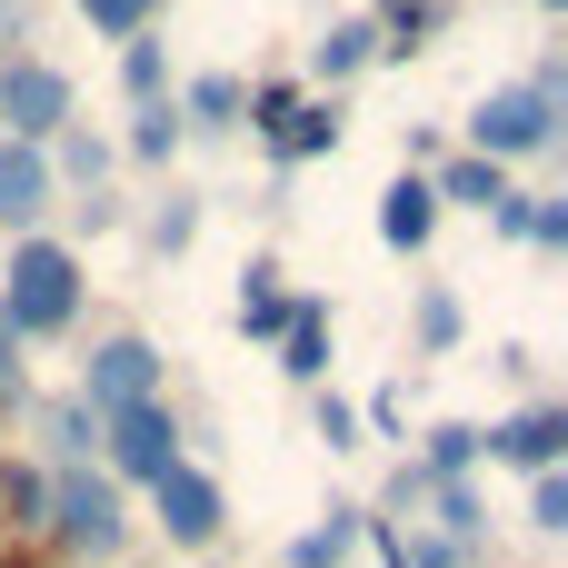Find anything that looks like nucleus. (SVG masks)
I'll list each match as a JSON object with an SVG mask.
<instances>
[{"mask_svg":"<svg viewBox=\"0 0 568 568\" xmlns=\"http://www.w3.org/2000/svg\"><path fill=\"white\" fill-rule=\"evenodd\" d=\"M379 60V20H329L320 40H310V80L320 90H339V80H359Z\"/></svg>","mask_w":568,"mask_h":568,"instance_id":"obj_12","label":"nucleus"},{"mask_svg":"<svg viewBox=\"0 0 568 568\" xmlns=\"http://www.w3.org/2000/svg\"><path fill=\"white\" fill-rule=\"evenodd\" d=\"M359 539H369V509H329L320 529H300V539H290V568H349Z\"/></svg>","mask_w":568,"mask_h":568,"instance_id":"obj_20","label":"nucleus"},{"mask_svg":"<svg viewBox=\"0 0 568 568\" xmlns=\"http://www.w3.org/2000/svg\"><path fill=\"white\" fill-rule=\"evenodd\" d=\"M559 449H568V409L559 399H529L519 419H499V429H479V459H509V469H559Z\"/></svg>","mask_w":568,"mask_h":568,"instance_id":"obj_8","label":"nucleus"},{"mask_svg":"<svg viewBox=\"0 0 568 568\" xmlns=\"http://www.w3.org/2000/svg\"><path fill=\"white\" fill-rule=\"evenodd\" d=\"M40 439H50L60 469H90V459H100V409H80V399H40Z\"/></svg>","mask_w":568,"mask_h":568,"instance_id":"obj_19","label":"nucleus"},{"mask_svg":"<svg viewBox=\"0 0 568 568\" xmlns=\"http://www.w3.org/2000/svg\"><path fill=\"white\" fill-rule=\"evenodd\" d=\"M529 529H549V539L568 529V479H559V469H539V479H529Z\"/></svg>","mask_w":568,"mask_h":568,"instance_id":"obj_29","label":"nucleus"},{"mask_svg":"<svg viewBox=\"0 0 568 568\" xmlns=\"http://www.w3.org/2000/svg\"><path fill=\"white\" fill-rule=\"evenodd\" d=\"M240 100H250V80H240V70H200L170 110H180V130H240Z\"/></svg>","mask_w":568,"mask_h":568,"instance_id":"obj_15","label":"nucleus"},{"mask_svg":"<svg viewBox=\"0 0 568 568\" xmlns=\"http://www.w3.org/2000/svg\"><path fill=\"white\" fill-rule=\"evenodd\" d=\"M0 40H20V10H10V0H0Z\"/></svg>","mask_w":568,"mask_h":568,"instance_id":"obj_33","label":"nucleus"},{"mask_svg":"<svg viewBox=\"0 0 568 568\" xmlns=\"http://www.w3.org/2000/svg\"><path fill=\"white\" fill-rule=\"evenodd\" d=\"M339 150V100H300L280 130H270V160L280 170H300V160H329Z\"/></svg>","mask_w":568,"mask_h":568,"instance_id":"obj_13","label":"nucleus"},{"mask_svg":"<svg viewBox=\"0 0 568 568\" xmlns=\"http://www.w3.org/2000/svg\"><path fill=\"white\" fill-rule=\"evenodd\" d=\"M150 509H160V529H170V549H210L220 529H230V499H220V479L210 469H170V479H150Z\"/></svg>","mask_w":568,"mask_h":568,"instance_id":"obj_7","label":"nucleus"},{"mask_svg":"<svg viewBox=\"0 0 568 568\" xmlns=\"http://www.w3.org/2000/svg\"><path fill=\"white\" fill-rule=\"evenodd\" d=\"M40 509H50V469L0 459V529H40Z\"/></svg>","mask_w":568,"mask_h":568,"instance_id":"obj_22","label":"nucleus"},{"mask_svg":"<svg viewBox=\"0 0 568 568\" xmlns=\"http://www.w3.org/2000/svg\"><path fill=\"white\" fill-rule=\"evenodd\" d=\"M429 190H439V210H499L519 180H509L499 160H479V150H449V160L429 170Z\"/></svg>","mask_w":568,"mask_h":568,"instance_id":"obj_11","label":"nucleus"},{"mask_svg":"<svg viewBox=\"0 0 568 568\" xmlns=\"http://www.w3.org/2000/svg\"><path fill=\"white\" fill-rule=\"evenodd\" d=\"M190 240H200V200H180V190H170V210L150 220V250H160V260H180Z\"/></svg>","mask_w":568,"mask_h":568,"instance_id":"obj_28","label":"nucleus"},{"mask_svg":"<svg viewBox=\"0 0 568 568\" xmlns=\"http://www.w3.org/2000/svg\"><path fill=\"white\" fill-rule=\"evenodd\" d=\"M529 200H539V190H509V200L489 210V230H499V240H529Z\"/></svg>","mask_w":568,"mask_h":568,"instance_id":"obj_32","label":"nucleus"},{"mask_svg":"<svg viewBox=\"0 0 568 568\" xmlns=\"http://www.w3.org/2000/svg\"><path fill=\"white\" fill-rule=\"evenodd\" d=\"M290 310H300V300L280 290V260H250V270H240V329H250V339H280Z\"/></svg>","mask_w":568,"mask_h":568,"instance_id":"obj_18","label":"nucleus"},{"mask_svg":"<svg viewBox=\"0 0 568 568\" xmlns=\"http://www.w3.org/2000/svg\"><path fill=\"white\" fill-rule=\"evenodd\" d=\"M379 240H389L399 260H419V250L439 240V190H429V170H399V180L379 190Z\"/></svg>","mask_w":568,"mask_h":568,"instance_id":"obj_9","label":"nucleus"},{"mask_svg":"<svg viewBox=\"0 0 568 568\" xmlns=\"http://www.w3.org/2000/svg\"><path fill=\"white\" fill-rule=\"evenodd\" d=\"M409 329H419V349H459V339H469V310H459V290H449V280H429V290L409 300Z\"/></svg>","mask_w":568,"mask_h":568,"instance_id":"obj_21","label":"nucleus"},{"mask_svg":"<svg viewBox=\"0 0 568 568\" xmlns=\"http://www.w3.org/2000/svg\"><path fill=\"white\" fill-rule=\"evenodd\" d=\"M120 90H130L140 110H150V100H170V50H160L150 30H140V40H120Z\"/></svg>","mask_w":568,"mask_h":568,"instance_id":"obj_23","label":"nucleus"},{"mask_svg":"<svg viewBox=\"0 0 568 568\" xmlns=\"http://www.w3.org/2000/svg\"><path fill=\"white\" fill-rule=\"evenodd\" d=\"M60 200V180H50V160L30 150V140H0V230H20L30 240V220Z\"/></svg>","mask_w":568,"mask_h":568,"instance_id":"obj_10","label":"nucleus"},{"mask_svg":"<svg viewBox=\"0 0 568 568\" xmlns=\"http://www.w3.org/2000/svg\"><path fill=\"white\" fill-rule=\"evenodd\" d=\"M100 479L110 489H150V479H170L180 469V419H170V399H140V409H120V419H100Z\"/></svg>","mask_w":568,"mask_h":568,"instance_id":"obj_5","label":"nucleus"},{"mask_svg":"<svg viewBox=\"0 0 568 568\" xmlns=\"http://www.w3.org/2000/svg\"><path fill=\"white\" fill-rule=\"evenodd\" d=\"M539 10H568V0H539Z\"/></svg>","mask_w":568,"mask_h":568,"instance_id":"obj_34","label":"nucleus"},{"mask_svg":"<svg viewBox=\"0 0 568 568\" xmlns=\"http://www.w3.org/2000/svg\"><path fill=\"white\" fill-rule=\"evenodd\" d=\"M40 529L60 539V559H120V549H130V499H120L100 469H50Z\"/></svg>","mask_w":568,"mask_h":568,"instance_id":"obj_3","label":"nucleus"},{"mask_svg":"<svg viewBox=\"0 0 568 568\" xmlns=\"http://www.w3.org/2000/svg\"><path fill=\"white\" fill-rule=\"evenodd\" d=\"M290 110H300V80H260V90H250V100H240V120H250V130H260V140H270V130H280V120H290Z\"/></svg>","mask_w":568,"mask_h":568,"instance_id":"obj_27","label":"nucleus"},{"mask_svg":"<svg viewBox=\"0 0 568 568\" xmlns=\"http://www.w3.org/2000/svg\"><path fill=\"white\" fill-rule=\"evenodd\" d=\"M40 160H50V180H70V190H90V200H100V180H110V140H100L90 120H70Z\"/></svg>","mask_w":568,"mask_h":568,"instance_id":"obj_17","label":"nucleus"},{"mask_svg":"<svg viewBox=\"0 0 568 568\" xmlns=\"http://www.w3.org/2000/svg\"><path fill=\"white\" fill-rule=\"evenodd\" d=\"M310 419H320V439H329V449H359V409H349V399H329V389H320V409H310Z\"/></svg>","mask_w":568,"mask_h":568,"instance_id":"obj_30","label":"nucleus"},{"mask_svg":"<svg viewBox=\"0 0 568 568\" xmlns=\"http://www.w3.org/2000/svg\"><path fill=\"white\" fill-rule=\"evenodd\" d=\"M160 349L140 339V329H110V339H90V359H80V409H100V419H120V409H140V399H160Z\"/></svg>","mask_w":568,"mask_h":568,"instance_id":"obj_4","label":"nucleus"},{"mask_svg":"<svg viewBox=\"0 0 568 568\" xmlns=\"http://www.w3.org/2000/svg\"><path fill=\"white\" fill-rule=\"evenodd\" d=\"M70 70H50V60H30V50H10L0 60V130L10 140H30V150H50L60 130H70Z\"/></svg>","mask_w":568,"mask_h":568,"instance_id":"obj_6","label":"nucleus"},{"mask_svg":"<svg viewBox=\"0 0 568 568\" xmlns=\"http://www.w3.org/2000/svg\"><path fill=\"white\" fill-rule=\"evenodd\" d=\"M70 10H80V20H90L100 40H140V30H150V20H160L170 0H70Z\"/></svg>","mask_w":568,"mask_h":568,"instance_id":"obj_26","label":"nucleus"},{"mask_svg":"<svg viewBox=\"0 0 568 568\" xmlns=\"http://www.w3.org/2000/svg\"><path fill=\"white\" fill-rule=\"evenodd\" d=\"M280 369H290L300 389L329 379V300H300V310H290V329H280Z\"/></svg>","mask_w":568,"mask_h":568,"instance_id":"obj_14","label":"nucleus"},{"mask_svg":"<svg viewBox=\"0 0 568 568\" xmlns=\"http://www.w3.org/2000/svg\"><path fill=\"white\" fill-rule=\"evenodd\" d=\"M0 320L20 339H60L80 320V250L70 240H10V270H0Z\"/></svg>","mask_w":568,"mask_h":568,"instance_id":"obj_1","label":"nucleus"},{"mask_svg":"<svg viewBox=\"0 0 568 568\" xmlns=\"http://www.w3.org/2000/svg\"><path fill=\"white\" fill-rule=\"evenodd\" d=\"M419 509L439 519L429 539H449V549H469V559H479V539H489V509H479V489H469V479H429V499H419Z\"/></svg>","mask_w":568,"mask_h":568,"instance_id":"obj_16","label":"nucleus"},{"mask_svg":"<svg viewBox=\"0 0 568 568\" xmlns=\"http://www.w3.org/2000/svg\"><path fill=\"white\" fill-rule=\"evenodd\" d=\"M180 140H190V130H180V110H170V100H150V110H140V130H130V160L170 170V160H180Z\"/></svg>","mask_w":568,"mask_h":568,"instance_id":"obj_24","label":"nucleus"},{"mask_svg":"<svg viewBox=\"0 0 568 568\" xmlns=\"http://www.w3.org/2000/svg\"><path fill=\"white\" fill-rule=\"evenodd\" d=\"M419 469H429V479H469V469H479V429H469V419H439Z\"/></svg>","mask_w":568,"mask_h":568,"instance_id":"obj_25","label":"nucleus"},{"mask_svg":"<svg viewBox=\"0 0 568 568\" xmlns=\"http://www.w3.org/2000/svg\"><path fill=\"white\" fill-rule=\"evenodd\" d=\"M469 150L479 160H539V150H559V70H539V80H509V90H489L479 110H469Z\"/></svg>","mask_w":568,"mask_h":568,"instance_id":"obj_2","label":"nucleus"},{"mask_svg":"<svg viewBox=\"0 0 568 568\" xmlns=\"http://www.w3.org/2000/svg\"><path fill=\"white\" fill-rule=\"evenodd\" d=\"M529 250H568V200H529Z\"/></svg>","mask_w":568,"mask_h":568,"instance_id":"obj_31","label":"nucleus"}]
</instances>
